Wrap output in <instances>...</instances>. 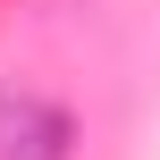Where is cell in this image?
<instances>
[{
  "label": "cell",
  "mask_w": 160,
  "mask_h": 160,
  "mask_svg": "<svg viewBox=\"0 0 160 160\" xmlns=\"http://www.w3.org/2000/svg\"><path fill=\"white\" fill-rule=\"evenodd\" d=\"M68 143H76V118L51 93H34V84L0 93V160H68Z\"/></svg>",
  "instance_id": "1"
}]
</instances>
